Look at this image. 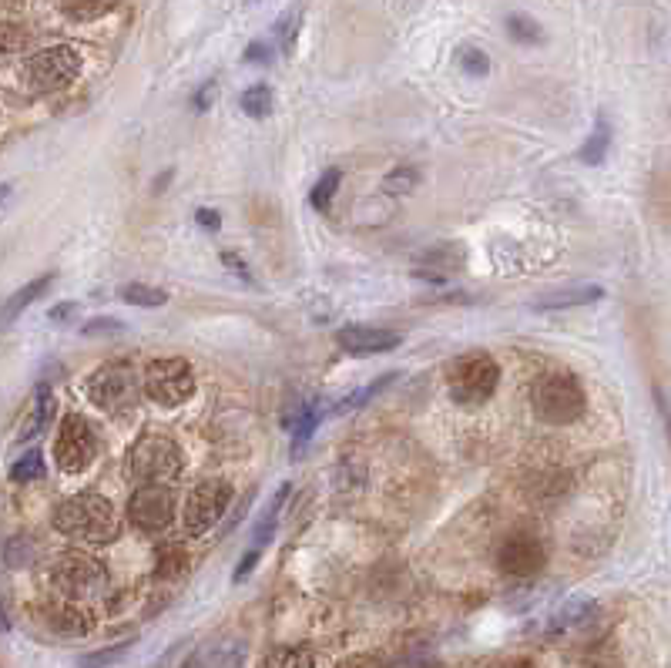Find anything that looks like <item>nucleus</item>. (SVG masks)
Wrapping results in <instances>:
<instances>
[{"label":"nucleus","mask_w":671,"mask_h":668,"mask_svg":"<svg viewBox=\"0 0 671 668\" xmlns=\"http://www.w3.org/2000/svg\"><path fill=\"white\" fill-rule=\"evenodd\" d=\"M457 64H460V71L467 74V78H487V74H490V58L484 51H480V47H460Z\"/></svg>","instance_id":"28"},{"label":"nucleus","mask_w":671,"mask_h":668,"mask_svg":"<svg viewBox=\"0 0 671 668\" xmlns=\"http://www.w3.org/2000/svg\"><path fill=\"white\" fill-rule=\"evenodd\" d=\"M94 457H98V434H94V427L84 417H78V413L64 417L58 440H54V460H58V467L64 474H81V470H88L94 464Z\"/></svg>","instance_id":"9"},{"label":"nucleus","mask_w":671,"mask_h":668,"mask_svg":"<svg viewBox=\"0 0 671 668\" xmlns=\"http://www.w3.org/2000/svg\"><path fill=\"white\" fill-rule=\"evenodd\" d=\"M242 658H245L242 642H212L198 648L185 662V668H239Z\"/></svg>","instance_id":"16"},{"label":"nucleus","mask_w":671,"mask_h":668,"mask_svg":"<svg viewBox=\"0 0 671 668\" xmlns=\"http://www.w3.org/2000/svg\"><path fill=\"white\" fill-rule=\"evenodd\" d=\"M7 564H14V568H21V564H31V541H27L24 534L7 544Z\"/></svg>","instance_id":"34"},{"label":"nucleus","mask_w":671,"mask_h":668,"mask_svg":"<svg viewBox=\"0 0 671 668\" xmlns=\"http://www.w3.org/2000/svg\"><path fill=\"white\" fill-rule=\"evenodd\" d=\"M255 561H259V551H252V548H249V551L242 554V564H239V568H235V575H232V581H235V585H242V581L252 575Z\"/></svg>","instance_id":"38"},{"label":"nucleus","mask_w":671,"mask_h":668,"mask_svg":"<svg viewBox=\"0 0 671 668\" xmlns=\"http://www.w3.org/2000/svg\"><path fill=\"white\" fill-rule=\"evenodd\" d=\"M128 521L138 531H165L175 521V494L165 484H141L128 501Z\"/></svg>","instance_id":"11"},{"label":"nucleus","mask_w":671,"mask_h":668,"mask_svg":"<svg viewBox=\"0 0 671 668\" xmlns=\"http://www.w3.org/2000/svg\"><path fill=\"white\" fill-rule=\"evenodd\" d=\"M11 195H14V188H11V185H0V215H4L7 202H11Z\"/></svg>","instance_id":"44"},{"label":"nucleus","mask_w":671,"mask_h":668,"mask_svg":"<svg viewBox=\"0 0 671 668\" xmlns=\"http://www.w3.org/2000/svg\"><path fill=\"white\" fill-rule=\"evenodd\" d=\"M54 528L68 534L74 541L88 544H108L118 538V511L111 507L108 497L101 494H74L58 504L54 511Z\"/></svg>","instance_id":"1"},{"label":"nucleus","mask_w":671,"mask_h":668,"mask_svg":"<svg viewBox=\"0 0 671 668\" xmlns=\"http://www.w3.org/2000/svg\"><path fill=\"white\" fill-rule=\"evenodd\" d=\"M71 316H78V303H61L47 313V319H54V323H64V319H71Z\"/></svg>","instance_id":"42"},{"label":"nucleus","mask_w":671,"mask_h":668,"mask_svg":"<svg viewBox=\"0 0 671 668\" xmlns=\"http://www.w3.org/2000/svg\"><path fill=\"white\" fill-rule=\"evenodd\" d=\"M339 182H343V172H339V168H329V172H323V178H319L316 188H313V195H309V202H313L316 212H329L333 195L339 192Z\"/></svg>","instance_id":"25"},{"label":"nucleus","mask_w":671,"mask_h":668,"mask_svg":"<svg viewBox=\"0 0 671 668\" xmlns=\"http://www.w3.org/2000/svg\"><path fill=\"white\" fill-rule=\"evenodd\" d=\"M195 219H198V225H202V229H212V232H219V225H222L219 212H215V209H198Z\"/></svg>","instance_id":"41"},{"label":"nucleus","mask_w":671,"mask_h":668,"mask_svg":"<svg viewBox=\"0 0 671 668\" xmlns=\"http://www.w3.org/2000/svg\"><path fill=\"white\" fill-rule=\"evenodd\" d=\"M262 668H316V658L309 648L286 645V648H276V652H269L262 658Z\"/></svg>","instance_id":"21"},{"label":"nucleus","mask_w":671,"mask_h":668,"mask_svg":"<svg viewBox=\"0 0 671 668\" xmlns=\"http://www.w3.org/2000/svg\"><path fill=\"white\" fill-rule=\"evenodd\" d=\"M84 336H121L125 333V323L115 316H98V319H88L81 329Z\"/></svg>","instance_id":"32"},{"label":"nucleus","mask_w":671,"mask_h":668,"mask_svg":"<svg viewBox=\"0 0 671 668\" xmlns=\"http://www.w3.org/2000/svg\"><path fill=\"white\" fill-rule=\"evenodd\" d=\"M289 494H292L289 484H282L279 491L272 494V501L266 504V511H262V517L255 521V528H252V551L266 548V544L272 541V534H276V528H279V514H282V507H286Z\"/></svg>","instance_id":"18"},{"label":"nucleus","mask_w":671,"mask_h":668,"mask_svg":"<svg viewBox=\"0 0 671 668\" xmlns=\"http://www.w3.org/2000/svg\"><path fill=\"white\" fill-rule=\"evenodd\" d=\"M604 299V286H571V289H554L541 299H534L531 309L537 313H554V309H574V306H591Z\"/></svg>","instance_id":"15"},{"label":"nucleus","mask_w":671,"mask_h":668,"mask_svg":"<svg viewBox=\"0 0 671 668\" xmlns=\"http://www.w3.org/2000/svg\"><path fill=\"white\" fill-rule=\"evenodd\" d=\"M396 376L400 373H383L380 380H373L370 387H359V390H353L349 397H343V403H336V410L333 413H349V410H356V407H363V403H370L376 393H383L390 383H396Z\"/></svg>","instance_id":"24"},{"label":"nucleus","mask_w":671,"mask_h":668,"mask_svg":"<svg viewBox=\"0 0 671 668\" xmlns=\"http://www.w3.org/2000/svg\"><path fill=\"white\" fill-rule=\"evenodd\" d=\"M222 262L229 266V272H239V276L245 279V282H252V272H249V266L242 262V256H235V252H222Z\"/></svg>","instance_id":"39"},{"label":"nucleus","mask_w":671,"mask_h":668,"mask_svg":"<svg viewBox=\"0 0 671 668\" xmlns=\"http://www.w3.org/2000/svg\"><path fill=\"white\" fill-rule=\"evenodd\" d=\"M4 628H7V622H4V618H0V632H4Z\"/></svg>","instance_id":"46"},{"label":"nucleus","mask_w":671,"mask_h":668,"mask_svg":"<svg viewBox=\"0 0 671 668\" xmlns=\"http://www.w3.org/2000/svg\"><path fill=\"white\" fill-rule=\"evenodd\" d=\"M534 413L551 427H567V423H578L588 413V393L578 373L571 370H551L537 380L531 393Z\"/></svg>","instance_id":"2"},{"label":"nucleus","mask_w":671,"mask_h":668,"mask_svg":"<svg viewBox=\"0 0 671 668\" xmlns=\"http://www.w3.org/2000/svg\"><path fill=\"white\" fill-rule=\"evenodd\" d=\"M51 417H54V393L47 390V387H37V393H34V410H31V417L24 420L21 440L41 437V434H44V427H47V423H51Z\"/></svg>","instance_id":"19"},{"label":"nucleus","mask_w":671,"mask_h":668,"mask_svg":"<svg viewBox=\"0 0 671 668\" xmlns=\"http://www.w3.org/2000/svg\"><path fill=\"white\" fill-rule=\"evenodd\" d=\"M84 390H88V400L94 403V407L111 413V417H121V413L135 410V403L141 397L138 373L131 370L128 363H105V366H98V370L88 376Z\"/></svg>","instance_id":"5"},{"label":"nucleus","mask_w":671,"mask_h":668,"mask_svg":"<svg viewBox=\"0 0 671 668\" xmlns=\"http://www.w3.org/2000/svg\"><path fill=\"white\" fill-rule=\"evenodd\" d=\"M463 262H467V249H463L460 242H443V246L423 252L417 276L430 282H443L450 272H460Z\"/></svg>","instance_id":"14"},{"label":"nucleus","mask_w":671,"mask_h":668,"mask_svg":"<svg viewBox=\"0 0 671 668\" xmlns=\"http://www.w3.org/2000/svg\"><path fill=\"white\" fill-rule=\"evenodd\" d=\"M232 497H235L232 484L222 481V477L202 481L185 501V531L195 534V538H202L205 531H212L215 524L222 521V514L229 511Z\"/></svg>","instance_id":"10"},{"label":"nucleus","mask_w":671,"mask_h":668,"mask_svg":"<svg viewBox=\"0 0 671 668\" xmlns=\"http://www.w3.org/2000/svg\"><path fill=\"white\" fill-rule=\"evenodd\" d=\"M51 282H54V272H47V276H37V279H31L27 282V286H21L17 289V293L7 299L4 306H0V326H11L17 316L24 313L27 306L31 303H37V299H41L47 289H51Z\"/></svg>","instance_id":"17"},{"label":"nucleus","mask_w":671,"mask_h":668,"mask_svg":"<svg viewBox=\"0 0 671 668\" xmlns=\"http://www.w3.org/2000/svg\"><path fill=\"white\" fill-rule=\"evenodd\" d=\"M655 407H658V417H661V423H665L668 447H671V400H668V393L661 390V387H655Z\"/></svg>","instance_id":"37"},{"label":"nucleus","mask_w":671,"mask_h":668,"mask_svg":"<svg viewBox=\"0 0 671 668\" xmlns=\"http://www.w3.org/2000/svg\"><path fill=\"white\" fill-rule=\"evenodd\" d=\"M547 561V551L541 538H534V534L527 531H517L504 538V544L497 548V564L504 575H514V578H531L537 571L544 568Z\"/></svg>","instance_id":"12"},{"label":"nucleus","mask_w":671,"mask_h":668,"mask_svg":"<svg viewBox=\"0 0 671 668\" xmlns=\"http://www.w3.org/2000/svg\"><path fill=\"white\" fill-rule=\"evenodd\" d=\"M339 350L349 356H376V353H390L403 343V333L383 326H343L336 333Z\"/></svg>","instance_id":"13"},{"label":"nucleus","mask_w":671,"mask_h":668,"mask_svg":"<svg viewBox=\"0 0 671 668\" xmlns=\"http://www.w3.org/2000/svg\"><path fill=\"white\" fill-rule=\"evenodd\" d=\"M44 474V457L41 450H27L11 464V481L17 484H27V481H37V477Z\"/></svg>","instance_id":"27"},{"label":"nucleus","mask_w":671,"mask_h":668,"mask_svg":"<svg viewBox=\"0 0 671 668\" xmlns=\"http://www.w3.org/2000/svg\"><path fill=\"white\" fill-rule=\"evenodd\" d=\"M185 568V551H178V548H172V551H165L162 554V564H158V575H178V571Z\"/></svg>","instance_id":"35"},{"label":"nucleus","mask_w":671,"mask_h":668,"mask_svg":"<svg viewBox=\"0 0 671 668\" xmlns=\"http://www.w3.org/2000/svg\"><path fill=\"white\" fill-rule=\"evenodd\" d=\"M81 74V54L74 51L71 44H54L44 47V51L31 54L21 68L24 88L34 94H54Z\"/></svg>","instance_id":"4"},{"label":"nucleus","mask_w":671,"mask_h":668,"mask_svg":"<svg viewBox=\"0 0 671 668\" xmlns=\"http://www.w3.org/2000/svg\"><path fill=\"white\" fill-rule=\"evenodd\" d=\"M121 303L155 309V306L168 303V293L165 289H158V286H145V282H128V286H121Z\"/></svg>","instance_id":"22"},{"label":"nucleus","mask_w":671,"mask_h":668,"mask_svg":"<svg viewBox=\"0 0 671 668\" xmlns=\"http://www.w3.org/2000/svg\"><path fill=\"white\" fill-rule=\"evenodd\" d=\"M420 182L417 168H396V172L386 175V192H413V185Z\"/></svg>","instance_id":"33"},{"label":"nucleus","mask_w":671,"mask_h":668,"mask_svg":"<svg viewBox=\"0 0 671 668\" xmlns=\"http://www.w3.org/2000/svg\"><path fill=\"white\" fill-rule=\"evenodd\" d=\"M336 668H386V662H383V658H376V655L359 652V655L343 658V662H339Z\"/></svg>","instance_id":"36"},{"label":"nucleus","mask_w":671,"mask_h":668,"mask_svg":"<svg viewBox=\"0 0 671 668\" xmlns=\"http://www.w3.org/2000/svg\"><path fill=\"white\" fill-rule=\"evenodd\" d=\"M269 58H272V54H269V44H262V41H252V44H249V51H245V61H249V64H259V61H262V64H269Z\"/></svg>","instance_id":"40"},{"label":"nucleus","mask_w":671,"mask_h":668,"mask_svg":"<svg viewBox=\"0 0 671 668\" xmlns=\"http://www.w3.org/2000/svg\"><path fill=\"white\" fill-rule=\"evenodd\" d=\"M500 383V366L490 353L484 350H470L457 356L447 366V387L450 397L460 403V407H474V403H484L494 397Z\"/></svg>","instance_id":"3"},{"label":"nucleus","mask_w":671,"mask_h":668,"mask_svg":"<svg viewBox=\"0 0 671 668\" xmlns=\"http://www.w3.org/2000/svg\"><path fill=\"white\" fill-rule=\"evenodd\" d=\"M504 668H537V665L531 662V658H510Z\"/></svg>","instance_id":"45"},{"label":"nucleus","mask_w":671,"mask_h":668,"mask_svg":"<svg viewBox=\"0 0 671 668\" xmlns=\"http://www.w3.org/2000/svg\"><path fill=\"white\" fill-rule=\"evenodd\" d=\"M141 390L148 393V400L162 403V407H178V403L192 400L195 393L192 363L182 360V356H162V360L148 363Z\"/></svg>","instance_id":"7"},{"label":"nucleus","mask_w":671,"mask_h":668,"mask_svg":"<svg viewBox=\"0 0 671 668\" xmlns=\"http://www.w3.org/2000/svg\"><path fill=\"white\" fill-rule=\"evenodd\" d=\"M128 648H131V642H121V645L101 648V652H91V655H84V658H81V665H84V668H108V665L121 662V658L128 655Z\"/></svg>","instance_id":"30"},{"label":"nucleus","mask_w":671,"mask_h":668,"mask_svg":"<svg viewBox=\"0 0 671 668\" xmlns=\"http://www.w3.org/2000/svg\"><path fill=\"white\" fill-rule=\"evenodd\" d=\"M608 152H611V125H608V118H598L594 121V131L588 135V141L581 145L578 162L581 165H601L604 158H608Z\"/></svg>","instance_id":"20"},{"label":"nucleus","mask_w":671,"mask_h":668,"mask_svg":"<svg viewBox=\"0 0 671 668\" xmlns=\"http://www.w3.org/2000/svg\"><path fill=\"white\" fill-rule=\"evenodd\" d=\"M507 34L514 37L517 44H544V31L534 17H521V14L507 17Z\"/></svg>","instance_id":"26"},{"label":"nucleus","mask_w":671,"mask_h":668,"mask_svg":"<svg viewBox=\"0 0 671 668\" xmlns=\"http://www.w3.org/2000/svg\"><path fill=\"white\" fill-rule=\"evenodd\" d=\"M115 11V4H61V14H68L71 21H98Z\"/></svg>","instance_id":"31"},{"label":"nucleus","mask_w":671,"mask_h":668,"mask_svg":"<svg viewBox=\"0 0 671 668\" xmlns=\"http://www.w3.org/2000/svg\"><path fill=\"white\" fill-rule=\"evenodd\" d=\"M239 105H242V111L249 118H269L272 115V105H276V98H272V88L269 84H252L249 91H242V98H239Z\"/></svg>","instance_id":"23"},{"label":"nucleus","mask_w":671,"mask_h":668,"mask_svg":"<svg viewBox=\"0 0 671 668\" xmlns=\"http://www.w3.org/2000/svg\"><path fill=\"white\" fill-rule=\"evenodd\" d=\"M212 101H215V84H205V88L195 94V108L205 111V108H212Z\"/></svg>","instance_id":"43"},{"label":"nucleus","mask_w":671,"mask_h":668,"mask_svg":"<svg viewBox=\"0 0 671 668\" xmlns=\"http://www.w3.org/2000/svg\"><path fill=\"white\" fill-rule=\"evenodd\" d=\"M51 581L61 595H68L74 601H88V598L105 595L108 571L105 564L88 558V554H64V558L54 564Z\"/></svg>","instance_id":"8"},{"label":"nucleus","mask_w":671,"mask_h":668,"mask_svg":"<svg viewBox=\"0 0 671 668\" xmlns=\"http://www.w3.org/2000/svg\"><path fill=\"white\" fill-rule=\"evenodd\" d=\"M131 474L145 484H162L172 481V477L182 470V447L175 444L172 437L162 434H141L131 447Z\"/></svg>","instance_id":"6"},{"label":"nucleus","mask_w":671,"mask_h":668,"mask_svg":"<svg viewBox=\"0 0 671 668\" xmlns=\"http://www.w3.org/2000/svg\"><path fill=\"white\" fill-rule=\"evenodd\" d=\"M47 622H51V628H58V632H64V635L88 632V622H84L81 611H74V608H51V611H47Z\"/></svg>","instance_id":"29"}]
</instances>
